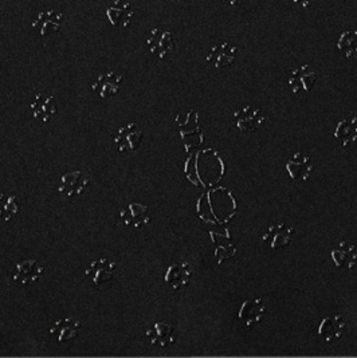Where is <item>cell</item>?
Segmentation results:
<instances>
[{
    "instance_id": "24",
    "label": "cell",
    "mask_w": 357,
    "mask_h": 358,
    "mask_svg": "<svg viewBox=\"0 0 357 358\" xmlns=\"http://www.w3.org/2000/svg\"><path fill=\"white\" fill-rule=\"evenodd\" d=\"M286 169L290 179L295 181H308L313 173V162L308 155L302 152H295L288 160Z\"/></svg>"
},
{
    "instance_id": "8",
    "label": "cell",
    "mask_w": 357,
    "mask_h": 358,
    "mask_svg": "<svg viewBox=\"0 0 357 358\" xmlns=\"http://www.w3.org/2000/svg\"><path fill=\"white\" fill-rule=\"evenodd\" d=\"M318 80V73L313 70L310 65H301L295 67L289 76V87L293 92V94H300V93H309L314 87Z\"/></svg>"
},
{
    "instance_id": "9",
    "label": "cell",
    "mask_w": 357,
    "mask_h": 358,
    "mask_svg": "<svg viewBox=\"0 0 357 358\" xmlns=\"http://www.w3.org/2000/svg\"><path fill=\"white\" fill-rule=\"evenodd\" d=\"M293 234L294 229L286 223L272 224L265 229L262 235V245H267L273 251H278L290 245Z\"/></svg>"
},
{
    "instance_id": "5",
    "label": "cell",
    "mask_w": 357,
    "mask_h": 358,
    "mask_svg": "<svg viewBox=\"0 0 357 358\" xmlns=\"http://www.w3.org/2000/svg\"><path fill=\"white\" fill-rule=\"evenodd\" d=\"M146 46L155 57L165 59L174 49H175V41L172 33L165 27H155L150 30V33L146 36Z\"/></svg>"
},
{
    "instance_id": "30",
    "label": "cell",
    "mask_w": 357,
    "mask_h": 358,
    "mask_svg": "<svg viewBox=\"0 0 357 358\" xmlns=\"http://www.w3.org/2000/svg\"><path fill=\"white\" fill-rule=\"evenodd\" d=\"M242 0H222V3L228 4V6H238Z\"/></svg>"
},
{
    "instance_id": "17",
    "label": "cell",
    "mask_w": 357,
    "mask_h": 358,
    "mask_svg": "<svg viewBox=\"0 0 357 358\" xmlns=\"http://www.w3.org/2000/svg\"><path fill=\"white\" fill-rule=\"evenodd\" d=\"M122 81L124 77L115 71L101 73L92 83V90L97 93L102 99L114 97L115 94H118Z\"/></svg>"
},
{
    "instance_id": "3",
    "label": "cell",
    "mask_w": 357,
    "mask_h": 358,
    "mask_svg": "<svg viewBox=\"0 0 357 358\" xmlns=\"http://www.w3.org/2000/svg\"><path fill=\"white\" fill-rule=\"evenodd\" d=\"M181 141L188 155L196 152L204 144V136L199 122V113L195 110L181 112L176 117Z\"/></svg>"
},
{
    "instance_id": "12",
    "label": "cell",
    "mask_w": 357,
    "mask_h": 358,
    "mask_svg": "<svg viewBox=\"0 0 357 358\" xmlns=\"http://www.w3.org/2000/svg\"><path fill=\"white\" fill-rule=\"evenodd\" d=\"M210 238L214 247L215 261L218 264H222L223 262L231 259L237 255V243L234 242V238L228 229L225 232L210 231Z\"/></svg>"
},
{
    "instance_id": "20",
    "label": "cell",
    "mask_w": 357,
    "mask_h": 358,
    "mask_svg": "<svg viewBox=\"0 0 357 358\" xmlns=\"http://www.w3.org/2000/svg\"><path fill=\"white\" fill-rule=\"evenodd\" d=\"M134 15L133 6L127 0H113L112 4L106 8V17L113 27L127 29L132 23Z\"/></svg>"
},
{
    "instance_id": "28",
    "label": "cell",
    "mask_w": 357,
    "mask_h": 358,
    "mask_svg": "<svg viewBox=\"0 0 357 358\" xmlns=\"http://www.w3.org/2000/svg\"><path fill=\"white\" fill-rule=\"evenodd\" d=\"M17 196L0 194V219L4 222H11L20 212Z\"/></svg>"
},
{
    "instance_id": "7",
    "label": "cell",
    "mask_w": 357,
    "mask_h": 358,
    "mask_svg": "<svg viewBox=\"0 0 357 358\" xmlns=\"http://www.w3.org/2000/svg\"><path fill=\"white\" fill-rule=\"evenodd\" d=\"M143 138L144 133L139 128V125H136L134 122H128L115 133L114 144L121 153H128L137 150Z\"/></svg>"
},
{
    "instance_id": "10",
    "label": "cell",
    "mask_w": 357,
    "mask_h": 358,
    "mask_svg": "<svg viewBox=\"0 0 357 358\" xmlns=\"http://www.w3.org/2000/svg\"><path fill=\"white\" fill-rule=\"evenodd\" d=\"M235 125L239 131L246 134L254 133L265 122V114L262 109L255 105H246L244 109L235 112Z\"/></svg>"
},
{
    "instance_id": "26",
    "label": "cell",
    "mask_w": 357,
    "mask_h": 358,
    "mask_svg": "<svg viewBox=\"0 0 357 358\" xmlns=\"http://www.w3.org/2000/svg\"><path fill=\"white\" fill-rule=\"evenodd\" d=\"M335 137L346 148L357 143V114L342 118L335 129Z\"/></svg>"
},
{
    "instance_id": "16",
    "label": "cell",
    "mask_w": 357,
    "mask_h": 358,
    "mask_svg": "<svg viewBox=\"0 0 357 358\" xmlns=\"http://www.w3.org/2000/svg\"><path fill=\"white\" fill-rule=\"evenodd\" d=\"M81 327L82 322L77 318H71V317L61 318L50 326V337L58 343L73 341L78 337V331Z\"/></svg>"
},
{
    "instance_id": "1",
    "label": "cell",
    "mask_w": 357,
    "mask_h": 358,
    "mask_svg": "<svg viewBox=\"0 0 357 358\" xmlns=\"http://www.w3.org/2000/svg\"><path fill=\"white\" fill-rule=\"evenodd\" d=\"M196 211L203 222L214 226H225L238 213V203L227 188L212 187L197 200Z\"/></svg>"
},
{
    "instance_id": "25",
    "label": "cell",
    "mask_w": 357,
    "mask_h": 358,
    "mask_svg": "<svg viewBox=\"0 0 357 358\" xmlns=\"http://www.w3.org/2000/svg\"><path fill=\"white\" fill-rule=\"evenodd\" d=\"M332 261L339 267L345 270H354L357 264V247L349 242L342 241L330 252Z\"/></svg>"
},
{
    "instance_id": "29",
    "label": "cell",
    "mask_w": 357,
    "mask_h": 358,
    "mask_svg": "<svg viewBox=\"0 0 357 358\" xmlns=\"http://www.w3.org/2000/svg\"><path fill=\"white\" fill-rule=\"evenodd\" d=\"M314 1H316V0H293V3L301 6L302 8H309Z\"/></svg>"
},
{
    "instance_id": "13",
    "label": "cell",
    "mask_w": 357,
    "mask_h": 358,
    "mask_svg": "<svg viewBox=\"0 0 357 358\" xmlns=\"http://www.w3.org/2000/svg\"><path fill=\"white\" fill-rule=\"evenodd\" d=\"M90 182L92 179L86 172H82V171L69 172L65 176H62L61 184L58 187V192L69 199H73V197L81 196L83 191L90 185Z\"/></svg>"
},
{
    "instance_id": "6",
    "label": "cell",
    "mask_w": 357,
    "mask_h": 358,
    "mask_svg": "<svg viewBox=\"0 0 357 358\" xmlns=\"http://www.w3.org/2000/svg\"><path fill=\"white\" fill-rule=\"evenodd\" d=\"M115 271L117 264L114 262L109 261L108 258H99L88 266V268L85 270V275L94 287L101 289L113 280Z\"/></svg>"
},
{
    "instance_id": "19",
    "label": "cell",
    "mask_w": 357,
    "mask_h": 358,
    "mask_svg": "<svg viewBox=\"0 0 357 358\" xmlns=\"http://www.w3.org/2000/svg\"><path fill=\"white\" fill-rule=\"evenodd\" d=\"M30 109L34 118L38 122L48 124L50 120L58 113V103L52 96L46 93H38L31 102Z\"/></svg>"
},
{
    "instance_id": "4",
    "label": "cell",
    "mask_w": 357,
    "mask_h": 358,
    "mask_svg": "<svg viewBox=\"0 0 357 358\" xmlns=\"http://www.w3.org/2000/svg\"><path fill=\"white\" fill-rule=\"evenodd\" d=\"M45 275V267L35 259H26L17 263L13 271V282L18 287H27L39 282Z\"/></svg>"
},
{
    "instance_id": "2",
    "label": "cell",
    "mask_w": 357,
    "mask_h": 358,
    "mask_svg": "<svg viewBox=\"0 0 357 358\" xmlns=\"http://www.w3.org/2000/svg\"><path fill=\"white\" fill-rule=\"evenodd\" d=\"M184 172L187 179L196 187L212 188L223 179L226 166L216 150L206 149L191 153L184 166Z\"/></svg>"
},
{
    "instance_id": "27",
    "label": "cell",
    "mask_w": 357,
    "mask_h": 358,
    "mask_svg": "<svg viewBox=\"0 0 357 358\" xmlns=\"http://www.w3.org/2000/svg\"><path fill=\"white\" fill-rule=\"evenodd\" d=\"M337 49L346 59H357V29L341 34L337 42Z\"/></svg>"
},
{
    "instance_id": "23",
    "label": "cell",
    "mask_w": 357,
    "mask_h": 358,
    "mask_svg": "<svg viewBox=\"0 0 357 358\" xmlns=\"http://www.w3.org/2000/svg\"><path fill=\"white\" fill-rule=\"evenodd\" d=\"M146 337L153 346H158V348H162V349L169 348L176 342L175 327L167 321L156 322L150 329H148L146 330Z\"/></svg>"
},
{
    "instance_id": "18",
    "label": "cell",
    "mask_w": 357,
    "mask_h": 358,
    "mask_svg": "<svg viewBox=\"0 0 357 358\" xmlns=\"http://www.w3.org/2000/svg\"><path fill=\"white\" fill-rule=\"evenodd\" d=\"M238 48L234 43L230 42H220L212 46L209 55L207 62L215 69H226L232 65L238 55Z\"/></svg>"
},
{
    "instance_id": "22",
    "label": "cell",
    "mask_w": 357,
    "mask_h": 358,
    "mask_svg": "<svg viewBox=\"0 0 357 358\" xmlns=\"http://www.w3.org/2000/svg\"><path fill=\"white\" fill-rule=\"evenodd\" d=\"M120 217L127 227L133 228V229H140L150 223L149 208L144 204L136 203V201L130 203L127 208L120 212Z\"/></svg>"
},
{
    "instance_id": "14",
    "label": "cell",
    "mask_w": 357,
    "mask_h": 358,
    "mask_svg": "<svg viewBox=\"0 0 357 358\" xmlns=\"http://www.w3.org/2000/svg\"><path fill=\"white\" fill-rule=\"evenodd\" d=\"M267 311V303L263 298L255 299H246L239 309V321L244 324V327L251 329L262 322Z\"/></svg>"
},
{
    "instance_id": "21",
    "label": "cell",
    "mask_w": 357,
    "mask_h": 358,
    "mask_svg": "<svg viewBox=\"0 0 357 358\" xmlns=\"http://www.w3.org/2000/svg\"><path fill=\"white\" fill-rule=\"evenodd\" d=\"M192 279V268L188 262H178L168 267L164 280L172 290H181L190 285Z\"/></svg>"
},
{
    "instance_id": "15",
    "label": "cell",
    "mask_w": 357,
    "mask_h": 358,
    "mask_svg": "<svg viewBox=\"0 0 357 358\" xmlns=\"http://www.w3.org/2000/svg\"><path fill=\"white\" fill-rule=\"evenodd\" d=\"M346 331H348V322L340 314L326 317L321 321L318 327V336L321 337V340H324L328 343L340 341L346 334Z\"/></svg>"
},
{
    "instance_id": "11",
    "label": "cell",
    "mask_w": 357,
    "mask_h": 358,
    "mask_svg": "<svg viewBox=\"0 0 357 358\" xmlns=\"http://www.w3.org/2000/svg\"><path fill=\"white\" fill-rule=\"evenodd\" d=\"M64 24V15L57 10H41L31 23V27L41 36L58 33Z\"/></svg>"
}]
</instances>
